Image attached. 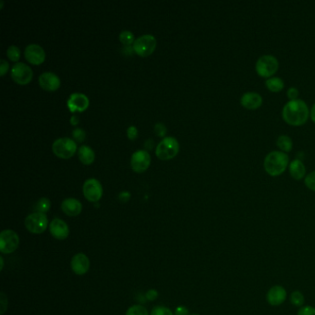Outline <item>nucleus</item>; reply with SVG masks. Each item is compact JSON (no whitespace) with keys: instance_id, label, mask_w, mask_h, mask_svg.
Listing matches in <instances>:
<instances>
[{"instance_id":"nucleus-16","label":"nucleus","mask_w":315,"mask_h":315,"mask_svg":"<svg viewBox=\"0 0 315 315\" xmlns=\"http://www.w3.org/2000/svg\"><path fill=\"white\" fill-rule=\"evenodd\" d=\"M68 107L71 112L75 111H84L89 105V99L84 94L82 93H73L71 94L68 101Z\"/></svg>"},{"instance_id":"nucleus-5","label":"nucleus","mask_w":315,"mask_h":315,"mask_svg":"<svg viewBox=\"0 0 315 315\" xmlns=\"http://www.w3.org/2000/svg\"><path fill=\"white\" fill-rule=\"evenodd\" d=\"M77 149V144L71 138L63 137L58 138L54 141L52 144V150L55 155L61 158H69L71 155H74Z\"/></svg>"},{"instance_id":"nucleus-1","label":"nucleus","mask_w":315,"mask_h":315,"mask_svg":"<svg viewBox=\"0 0 315 315\" xmlns=\"http://www.w3.org/2000/svg\"><path fill=\"white\" fill-rule=\"evenodd\" d=\"M310 110L307 104L302 99L289 101L284 105L282 117L290 126H303L309 119Z\"/></svg>"},{"instance_id":"nucleus-24","label":"nucleus","mask_w":315,"mask_h":315,"mask_svg":"<svg viewBox=\"0 0 315 315\" xmlns=\"http://www.w3.org/2000/svg\"><path fill=\"white\" fill-rule=\"evenodd\" d=\"M50 206H51L50 200L46 197H43L36 202V204L33 206V209L37 212L45 213L50 209Z\"/></svg>"},{"instance_id":"nucleus-44","label":"nucleus","mask_w":315,"mask_h":315,"mask_svg":"<svg viewBox=\"0 0 315 315\" xmlns=\"http://www.w3.org/2000/svg\"><path fill=\"white\" fill-rule=\"evenodd\" d=\"M0 261H1V270H2V269H3V266H4V260H3L2 256L0 257Z\"/></svg>"},{"instance_id":"nucleus-30","label":"nucleus","mask_w":315,"mask_h":315,"mask_svg":"<svg viewBox=\"0 0 315 315\" xmlns=\"http://www.w3.org/2000/svg\"><path fill=\"white\" fill-rule=\"evenodd\" d=\"M151 315H174L173 313L170 311V310L167 308V307H164V306H156L155 307Z\"/></svg>"},{"instance_id":"nucleus-21","label":"nucleus","mask_w":315,"mask_h":315,"mask_svg":"<svg viewBox=\"0 0 315 315\" xmlns=\"http://www.w3.org/2000/svg\"><path fill=\"white\" fill-rule=\"evenodd\" d=\"M78 155H79L80 160L86 165H89L95 160V152L90 146H87V145H82L81 147H79Z\"/></svg>"},{"instance_id":"nucleus-37","label":"nucleus","mask_w":315,"mask_h":315,"mask_svg":"<svg viewBox=\"0 0 315 315\" xmlns=\"http://www.w3.org/2000/svg\"><path fill=\"white\" fill-rule=\"evenodd\" d=\"M157 297H158V292L155 290H150L146 292V299L148 301L153 302L157 299Z\"/></svg>"},{"instance_id":"nucleus-31","label":"nucleus","mask_w":315,"mask_h":315,"mask_svg":"<svg viewBox=\"0 0 315 315\" xmlns=\"http://www.w3.org/2000/svg\"><path fill=\"white\" fill-rule=\"evenodd\" d=\"M72 136H73V139L77 142H83L84 139H85V136L86 133L84 131V129H81V128H76V129L72 130Z\"/></svg>"},{"instance_id":"nucleus-27","label":"nucleus","mask_w":315,"mask_h":315,"mask_svg":"<svg viewBox=\"0 0 315 315\" xmlns=\"http://www.w3.org/2000/svg\"><path fill=\"white\" fill-rule=\"evenodd\" d=\"M126 315H148V311L142 305H133L129 307Z\"/></svg>"},{"instance_id":"nucleus-19","label":"nucleus","mask_w":315,"mask_h":315,"mask_svg":"<svg viewBox=\"0 0 315 315\" xmlns=\"http://www.w3.org/2000/svg\"><path fill=\"white\" fill-rule=\"evenodd\" d=\"M62 211L69 216H77L83 210L82 203L75 198H67L61 204Z\"/></svg>"},{"instance_id":"nucleus-20","label":"nucleus","mask_w":315,"mask_h":315,"mask_svg":"<svg viewBox=\"0 0 315 315\" xmlns=\"http://www.w3.org/2000/svg\"><path fill=\"white\" fill-rule=\"evenodd\" d=\"M290 176L296 180L305 179L306 177V167L303 162L300 159L291 161L289 166Z\"/></svg>"},{"instance_id":"nucleus-35","label":"nucleus","mask_w":315,"mask_h":315,"mask_svg":"<svg viewBox=\"0 0 315 315\" xmlns=\"http://www.w3.org/2000/svg\"><path fill=\"white\" fill-rule=\"evenodd\" d=\"M0 303H1V315H4V313L6 310V307H7V300H6V297L4 292L1 293Z\"/></svg>"},{"instance_id":"nucleus-41","label":"nucleus","mask_w":315,"mask_h":315,"mask_svg":"<svg viewBox=\"0 0 315 315\" xmlns=\"http://www.w3.org/2000/svg\"><path fill=\"white\" fill-rule=\"evenodd\" d=\"M310 117L313 120V122L315 123V104L313 105L312 109L310 110Z\"/></svg>"},{"instance_id":"nucleus-23","label":"nucleus","mask_w":315,"mask_h":315,"mask_svg":"<svg viewBox=\"0 0 315 315\" xmlns=\"http://www.w3.org/2000/svg\"><path fill=\"white\" fill-rule=\"evenodd\" d=\"M277 146L283 153H289L293 148V142L290 136L280 135L277 140Z\"/></svg>"},{"instance_id":"nucleus-11","label":"nucleus","mask_w":315,"mask_h":315,"mask_svg":"<svg viewBox=\"0 0 315 315\" xmlns=\"http://www.w3.org/2000/svg\"><path fill=\"white\" fill-rule=\"evenodd\" d=\"M151 156L145 150H139L133 153L130 158V165L133 170L137 172H142L146 170L150 166Z\"/></svg>"},{"instance_id":"nucleus-22","label":"nucleus","mask_w":315,"mask_h":315,"mask_svg":"<svg viewBox=\"0 0 315 315\" xmlns=\"http://www.w3.org/2000/svg\"><path fill=\"white\" fill-rule=\"evenodd\" d=\"M265 86L272 93H279L283 90L285 83L281 78L271 77L265 81Z\"/></svg>"},{"instance_id":"nucleus-8","label":"nucleus","mask_w":315,"mask_h":315,"mask_svg":"<svg viewBox=\"0 0 315 315\" xmlns=\"http://www.w3.org/2000/svg\"><path fill=\"white\" fill-rule=\"evenodd\" d=\"M156 47V39L153 34H143L135 39L133 43V50L142 57L152 54Z\"/></svg>"},{"instance_id":"nucleus-10","label":"nucleus","mask_w":315,"mask_h":315,"mask_svg":"<svg viewBox=\"0 0 315 315\" xmlns=\"http://www.w3.org/2000/svg\"><path fill=\"white\" fill-rule=\"evenodd\" d=\"M11 76L13 80L18 84H28L32 80V69L23 62H17L12 66Z\"/></svg>"},{"instance_id":"nucleus-18","label":"nucleus","mask_w":315,"mask_h":315,"mask_svg":"<svg viewBox=\"0 0 315 315\" xmlns=\"http://www.w3.org/2000/svg\"><path fill=\"white\" fill-rule=\"evenodd\" d=\"M39 84L45 90L55 91L59 87L60 80L55 73L47 71L39 76Z\"/></svg>"},{"instance_id":"nucleus-17","label":"nucleus","mask_w":315,"mask_h":315,"mask_svg":"<svg viewBox=\"0 0 315 315\" xmlns=\"http://www.w3.org/2000/svg\"><path fill=\"white\" fill-rule=\"evenodd\" d=\"M24 56L26 59L32 64H40L45 60V50L39 45L31 44L26 46Z\"/></svg>"},{"instance_id":"nucleus-6","label":"nucleus","mask_w":315,"mask_h":315,"mask_svg":"<svg viewBox=\"0 0 315 315\" xmlns=\"http://www.w3.org/2000/svg\"><path fill=\"white\" fill-rule=\"evenodd\" d=\"M25 226L27 230L32 234H42L48 226V219L45 213L32 212L26 217Z\"/></svg>"},{"instance_id":"nucleus-34","label":"nucleus","mask_w":315,"mask_h":315,"mask_svg":"<svg viewBox=\"0 0 315 315\" xmlns=\"http://www.w3.org/2000/svg\"><path fill=\"white\" fill-rule=\"evenodd\" d=\"M155 130L157 135L164 136L167 132V128L163 123L158 122L155 125Z\"/></svg>"},{"instance_id":"nucleus-25","label":"nucleus","mask_w":315,"mask_h":315,"mask_svg":"<svg viewBox=\"0 0 315 315\" xmlns=\"http://www.w3.org/2000/svg\"><path fill=\"white\" fill-rule=\"evenodd\" d=\"M290 303H292L296 307H301L302 308L304 305V303H305L304 295L299 290L292 292V294L290 296Z\"/></svg>"},{"instance_id":"nucleus-42","label":"nucleus","mask_w":315,"mask_h":315,"mask_svg":"<svg viewBox=\"0 0 315 315\" xmlns=\"http://www.w3.org/2000/svg\"><path fill=\"white\" fill-rule=\"evenodd\" d=\"M71 122L72 125H77L78 123H79V117L77 116H72L71 117Z\"/></svg>"},{"instance_id":"nucleus-43","label":"nucleus","mask_w":315,"mask_h":315,"mask_svg":"<svg viewBox=\"0 0 315 315\" xmlns=\"http://www.w3.org/2000/svg\"><path fill=\"white\" fill-rule=\"evenodd\" d=\"M152 144H153V141L150 139V140H147L146 142H145V146L147 147V145H148L149 149H151L152 147Z\"/></svg>"},{"instance_id":"nucleus-28","label":"nucleus","mask_w":315,"mask_h":315,"mask_svg":"<svg viewBox=\"0 0 315 315\" xmlns=\"http://www.w3.org/2000/svg\"><path fill=\"white\" fill-rule=\"evenodd\" d=\"M6 56L12 61H17L20 56V51L19 47L16 45H10L6 50Z\"/></svg>"},{"instance_id":"nucleus-32","label":"nucleus","mask_w":315,"mask_h":315,"mask_svg":"<svg viewBox=\"0 0 315 315\" xmlns=\"http://www.w3.org/2000/svg\"><path fill=\"white\" fill-rule=\"evenodd\" d=\"M297 315H315V308L310 305L303 306L300 308Z\"/></svg>"},{"instance_id":"nucleus-13","label":"nucleus","mask_w":315,"mask_h":315,"mask_svg":"<svg viewBox=\"0 0 315 315\" xmlns=\"http://www.w3.org/2000/svg\"><path fill=\"white\" fill-rule=\"evenodd\" d=\"M49 230H50L52 237H54L58 240H64L70 235V228L67 225V223L59 218L52 220L49 225Z\"/></svg>"},{"instance_id":"nucleus-29","label":"nucleus","mask_w":315,"mask_h":315,"mask_svg":"<svg viewBox=\"0 0 315 315\" xmlns=\"http://www.w3.org/2000/svg\"><path fill=\"white\" fill-rule=\"evenodd\" d=\"M304 182H305V185L309 190L315 193V171H312L311 173L308 174L305 177Z\"/></svg>"},{"instance_id":"nucleus-3","label":"nucleus","mask_w":315,"mask_h":315,"mask_svg":"<svg viewBox=\"0 0 315 315\" xmlns=\"http://www.w3.org/2000/svg\"><path fill=\"white\" fill-rule=\"evenodd\" d=\"M279 69V62L273 55H264L258 58L255 70L260 77L269 79L274 77Z\"/></svg>"},{"instance_id":"nucleus-38","label":"nucleus","mask_w":315,"mask_h":315,"mask_svg":"<svg viewBox=\"0 0 315 315\" xmlns=\"http://www.w3.org/2000/svg\"><path fill=\"white\" fill-rule=\"evenodd\" d=\"M130 198V193L127 191H124L118 194V199L119 201H121L122 203H127Z\"/></svg>"},{"instance_id":"nucleus-40","label":"nucleus","mask_w":315,"mask_h":315,"mask_svg":"<svg viewBox=\"0 0 315 315\" xmlns=\"http://www.w3.org/2000/svg\"><path fill=\"white\" fill-rule=\"evenodd\" d=\"M175 315H189V310L185 306H179L175 311Z\"/></svg>"},{"instance_id":"nucleus-9","label":"nucleus","mask_w":315,"mask_h":315,"mask_svg":"<svg viewBox=\"0 0 315 315\" xmlns=\"http://www.w3.org/2000/svg\"><path fill=\"white\" fill-rule=\"evenodd\" d=\"M85 198L92 203H97L101 199L103 189L101 183L96 179H89L84 182L83 187Z\"/></svg>"},{"instance_id":"nucleus-39","label":"nucleus","mask_w":315,"mask_h":315,"mask_svg":"<svg viewBox=\"0 0 315 315\" xmlns=\"http://www.w3.org/2000/svg\"><path fill=\"white\" fill-rule=\"evenodd\" d=\"M7 69H8V63H7V61H6L5 59L2 58V59L0 60V71H1V75H2V76L6 73Z\"/></svg>"},{"instance_id":"nucleus-7","label":"nucleus","mask_w":315,"mask_h":315,"mask_svg":"<svg viewBox=\"0 0 315 315\" xmlns=\"http://www.w3.org/2000/svg\"><path fill=\"white\" fill-rule=\"evenodd\" d=\"M19 238L18 234L11 229L3 230L0 234V251L4 254H10L18 249Z\"/></svg>"},{"instance_id":"nucleus-45","label":"nucleus","mask_w":315,"mask_h":315,"mask_svg":"<svg viewBox=\"0 0 315 315\" xmlns=\"http://www.w3.org/2000/svg\"></svg>"},{"instance_id":"nucleus-15","label":"nucleus","mask_w":315,"mask_h":315,"mask_svg":"<svg viewBox=\"0 0 315 315\" xmlns=\"http://www.w3.org/2000/svg\"><path fill=\"white\" fill-rule=\"evenodd\" d=\"M90 268V260L84 253H77L71 259V269L78 276L86 274Z\"/></svg>"},{"instance_id":"nucleus-26","label":"nucleus","mask_w":315,"mask_h":315,"mask_svg":"<svg viewBox=\"0 0 315 315\" xmlns=\"http://www.w3.org/2000/svg\"><path fill=\"white\" fill-rule=\"evenodd\" d=\"M119 40L121 41L124 45H129L132 43H134V34L130 31L128 30H124L119 33Z\"/></svg>"},{"instance_id":"nucleus-36","label":"nucleus","mask_w":315,"mask_h":315,"mask_svg":"<svg viewBox=\"0 0 315 315\" xmlns=\"http://www.w3.org/2000/svg\"><path fill=\"white\" fill-rule=\"evenodd\" d=\"M127 134H128V137H129V139L133 140L137 137L138 129H137L135 126H129L128 129H127Z\"/></svg>"},{"instance_id":"nucleus-2","label":"nucleus","mask_w":315,"mask_h":315,"mask_svg":"<svg viewBox=\"0 0 315 315\" xmlns=\"http://www.w3.org/2000/svg\"><path fill=\"white\" fill-rule=\"evenodd\" d=\"M290 157L281 151H273L265 156L264 167L265 172L272 177L280 176L290 166Z\"/></svg>"},{"instance_id":"nucleus-33","label":"nucleus","mask_w":315,"mask_h":315,"mask_svg":"<svg viewBox=\"0 0 315 315\" xmlns=\"http://www.w3.org/2000/svg\"><path fill=\"white\" fill-rule=\"evenodd\" d=\"M287 96L289 97L290 101L297 100V99H299L300 92H299V90H298L297 88H295V87H290V89L287 92Z\"/></svg>"},{"instance_id":"nucleus-4","label":"nucleus","mask_w":315,"mask_h":315,"mask_svg":"<svg viewBox=\"0 0 315 315\" xmlns=\"http://www.w3.org/2000/svg\"><path fill=\"white\" fill-rule=\"evenodd\" d=\"M180 150V143L178 142V140L174 137H165L162 141H161L155 149V154L156 155L163 159V160H167L173 158L175 155L179 153Z\"/></svg>"},{"instance_id":"nucleus-14","label":"nucleus","mask_w":315,"mask_h":315,"mask_svg":"<svg viewBox=\"0 0 315 315\" xmlns=\"http://www.w3.org/2000/svg\"><path fill=\"white\" fill-rule=\"evenodd\" d=\"M263 97L256 92H247L240 98V105L248 110H256L263 105Z\"/></svg>"},{"instance_id":"nucleus-12","label":"nucleus","mask_w":315,"mask_h":315,"mask_svg":"<svg viewBox=\"0 0 315 315\" xmlns=\"http://www.w3.org/2000/svg\"><path fill=\"white\" fill-rule=\"evenodd\" d=\"M287 290H285V288L282 286H274L272 287L270 290H268L267 294H266V301L268 304H270L271 306H280L281 304H283L286 300H287Z\"/></svg>"}]
</instances>
